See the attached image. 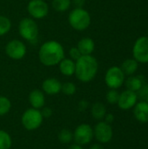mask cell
Wrapping results in <instances>:
<instances>
[{"instance_id": "cell-1", "label": "cell", "mask_w": 148, "mask_h": 149, "mask_svg": "<svg viewBox=\"0 0 148 149\" xmlns=\"http://www.w3.org/2000/svg\"><path fill=\"white\" fill-rule=\"evenodd\" d=\"M64 57V47L55 40L44 42L38 51L39 60L45 66H54L59 64Z\"/></svg>"}, {"instance_id": "cell-2", "label": "cell", "mask_w": 148, "mask_h": 149, "mask_svg": "<svg viewBox=\"0 0 148 149\" xmlns=\"http://www.w3.org/2000/svg\"><path fill=\"white\" fill-rule=\"evenodd\" d=\"M99 69L97 59L92 55H82L75 62V75L77 79L84 83L92 81Z\"/></svg>"}, {"instance_id": "cell-3", "label": "cell", "mask_w": 148, "mask_h": 149, "mask_svg": "<svg viewBox=\"0 0 148 149\" xmlns=\"http://www.w3.org/2000/svg\"><path fill=\"white\" fill-rule=\"evenodd\" d=\"M68 21L74 30L84 31L87 29L91 24V16L86 10L83 8H75L70 12Z\"/></svg>"}, {"instance_id": "cell-4", "label": "cell", "mask_w": 148, "mask_h": 149, "mask_svg": "<svg viewBox=\"0 0 148 149\" xmlns=\"http://www.w3.org/2000/svg\"><path fill=\"white\" fill-rule=\"evenodd\" d=\"M43 116L39 109L28 108L25 110L21 117L23 127L28 131H35L39 128L43 123Z\"/></svg>"}, {"instance_id": "cell-5", "label": "cell", "mask_w": 148, "mask_h": 149, "mask_svg": "<svg viewBox=\"0 0 148 149\" xmlns=\"http://www.w3.org/2000/svg\"><path fill=\"white\" fill-rule=\"evenodd\" d=\"M18 32L24 39L29 42H34L38 36V26L34 19L24 17L19 22Z\"/></svg>"}, {"instance_id": "cell-6", "label": "cell", "mask_w": 148, "mask_h": 149, "mask_svg": "<svg viewBox=\"0 0 148 149\" xmlns=\"http://www.w3.org/2000/svg\"><path fill=\"white\" fill-rule=\"evenodd\" d=\"M93 138V128L89 124H80L73 132V141L80 146L91 143Z\"/></svg>"}, {"instance_id": "cell-7", "label": "cell", "mask_w": 148, "mask_h": 149, "mask_svg": "<svg viewBox=\"0 0 148 149\" xmlns=\"http://www.w3.org/2000/svg\"><path fill=\"white\" fill-rule=\"evenodd\" d=\"M105 81L110 89H118L123 85L125 81V74L120 67L113 66L107 70Z\"/></svg>"}, {"instance_id": "cell-8", "label": "cell", "mask_w": 148, "mask_h": 149, "mask_svg": "<svg viewBox=\"0 0 148 149\" xmlns=\"http://www.w3.org/2000/svg\"><path fill=\"white\" fill-rule=\"evenodd\" d=\"M93 135L94 138L100 144H106L110 142L113 136V131L111 124L100 120L96 124L93 128Z\"/></svg>"}, {"instance_id": "cell-9", "label": "cell", "mask_w": 148, "mask_h": 149, "mask_svg": "<svg viewBox=\"0 0 148 149\" xmlns=\"http://www.w3.org/2000/svg\"><path fill=\"white\" fill-rule=\"evenodd\" d=\"M133 54L138 63H148V37H141L136 40Z\"/></svg>"}, {"instance_id": "cell-10", "label": "cell", "mask_w": 148, "mask_h": 149, "mask_svg": "<svg viewBox=\"0 0 148 149\" xmlns=\"http://www.w3.org/2000/svg\"><path fill=\"white\" fill-rule=\"evenodd\" d=\"M5 53L6 55L15 60H18L23 58L26 54V46L25 45L18 40L13 39L10 40L5 46Z\"/></svg>"}, {"instance_id": "cell-11", "label": "cell", "mask_w": 148, "mask_h": 149, "mask_svg": "<svg viewBox=\"0 0 148 149\" xmlns=\"http://www.w3.org/2000/svg\"><path fill=\"white\" fill-rule=\"evenodd\" d=\"M29 14L36 19H41L47 16L49 6L44 0H31L27 5Z\"/></svg>"}, {"instance_id": "cell-12", "label": "cell", "mask_w": 148, "mask_h": 149, "mask_svg": "<svg viewBox=\"0 0 148 149\" xmlns=\"http://www.w3.org/2000/svg\"><path fill=\"white\" fill-rule=\"evenodd\" d=\"M138 100V97L135 92L126 90L120 93V98L118 100V106L122 110H129L134 107Z\"/></svg>"}, {"instance_id": "cell-13", "label": "cell", "mask_w": 148, "mask_h": 149, "mask_svg": "<svg viewBox=\"0 0 148 149\" xmlns=\"http://www.w3.org/2000/svg\"><path fill=\"white\" fill-rule=\"evenodd\" d=\"M62 83L55 79V78H49L44 80L42 84V90L44 93L48 95H56L61 92Z\"/></svg>"}, {"instance_id": "cell-14", "label": "cell", "mask_w": 148, "mask_h": 149, "mask_svg": "<svg viewBox=\"0 0 148 149\" xmlns=\"http://www.w3.org/2000/svg\"><path fill=\"white\" fill-rule=\"evenodd\" d=\"M29 102L32 108L39 110L43 108L45 104V97L44 92L39 89L32 90L29 94Z\"/></svg>"}, {"instance_id": "cell-15", "label": "cell", "mask_w": 148, "mask_h": 149, "mask_svg": "<svg viewBox=\"0 0 148 149\" xmlns=\"http://www.w3.org/2000/svg\"><path fill=\"white\" fill-rule=\"evenodd\" d=\"M135 119L140 123L148 122V103L147 101H140L136 103L133 109Z\"/></svg>"}, {"instance_id": "cell-16", "label": "cell", "mask_w": 148, "mask_h": 149, "mask_svg": "<svg viewBox=\"0 0 148 149\" xmlns=\"http://www.w3.org/2000/svg\"><path fill=\"white\" fill-rule=\"evenodd\" d=\"M77 48L82 55H92L95 48V44L92 38H84L79 41Z\"/></svg>"}, {"instance_id": "cell-17", "label": "cell", "mask_w": 148, "mask_h": 149, "mask_svg": "<svg viewBox=\"0 0 148 149\" xmlns=\"http://www.w3.org/2000/svg\"><path fill=\"white\" fill-rule=\"evenodd\" d=\"M59 65V71L65 76H72L75 73V62L71 58H63Z\"/></svg>"}, {"instance_id": "cell-18", "label": "cell", "mask_w": 148, "mask_h": 149, "mask_svg": "<svg viewBox=\"0 0 148 149\" xmlns=\"http://www.w3.org/2000/svg\"><path fill=\"white\" fill-rule=\"evenodd\" d=\"M91 113L93 119L97 120H102L106 114V107L103 103L96 102L92 105L91 109Z\"/></svg>"}, {"instance_id": "cell-19", "label": "cell", "mask_w": 148, "mask_h": 149, "mask_svg": "<svg viewBox=\"0 0 148 149\" xmlns=\"http://www.w3.org/2000/svg\"><path fill=\"white\" fill-rule=\"evenodd\" d=\"M144 79L142 76H132L129 77L126 81V86L127 90L133 91V92H137L144 84Z\"/></svg>"}, {"instance_id": "cell-20", "label": "cell", "mask_w": 148, "mask_h": 149, "mask_svg": "<svg viewBox=\"0 0 148 149\" xmlns=\"http://www.w3.org/2000/svg\"><path fill=\"white\" fill-rule=\"evenodd\" d=\"M120 68L125 75H133L138 69V62L135 59H126L123 62Z\"/></svg>"}, {"instance_id": "cell-21", "label": "cell", "mask_w": 148, "mask_h": 149, "mask_svg": "<svg viewBox=\"0 0 148 149\" xmlns=\"http://www.w3.org/2000/svg\"><path fill=\"white\" fill-rule=\"evenodd\" d=\"M12 146V139L6 131L0 129V149H10Z\"/></svg>"}, {"instance_id": "cell-22", "label": "cell", "mask_w": 148, "mask_h": 149, "mask_svg": "<svg viewBox=\"0 0 148 149\" xmlns=\"http://www.w3.org/2000/svg\"><path fill=\"white\" fill-rule=\"evenodd\" d=\"M71 0H52V7L55 10L63 12L67 10L71 6Z\"/></svg>"}, {"instance_id": "cell-23", "label": "cell", "mask_w": 148, "mask_h": 149, "mask_svg": "<svg viewBox=\"0 0 148 149\" xmlns=\"http://www.w3.org/2000/svg\"><path fill=\"white\" fill-rule=\"evenodd\" d=\"M58 141L63 144H68L73 140V133L67 128H63L58 134Z\"/></svg>"}, {"instance_id": "cell-24", "label": "cell", "mask_w": 148, "mask_h": 149, "mask_svg": "<svg viewBox=\"0 0 148 149\" xmlns=\"http://www.w3.org/2000/svg\"><path fill=\"white\" fill-rule=\"evenodd\" d=\"M11 108V103L10 100L5 97L0 95V117L7 114Z\"/></svg>"}, {"instance_id": "cell-25", "label": "cell", "mask_w": 148, "mask_h": 149, "mask_svg": "<svg viewBox=\"0 0 148 149\" xmlns=\"http://www.w3.org/2000/svg\"><path fill=\"white\" fill-rule=\"evenodd\" d=\"M11 28L10 20L4 16H0V36H3L10 31Z\"/></svg>"}, {"instance_id": "cell-26", "label": "cell", "mask_w": 148, "mask_h": 149, "mask_svg": "<svg viewBox=\"0 0 148 149\" xmlns=\"http://www.w3.org/2000/svg\"><path fill=\"white\" fill-rule=\"evenodd\" d=\"M77 91V87L75 86L74 83L72 82H65L64 84H62V88H61V92L67 95V96H71L73 95Z\"/></svg>"}, {"instance_id": "cell-27", "label": "cell", "mask_w": 148, "mask_h": 149, "mask_svg": "<svg viewBox=\"0 0 148 149\" xmlns=\"http://www.w3.org/2000/svg\"><path fill=\"white\" fill-rule=\"evenodd\" d=\"M106 98V100L109 104L114 105V104L118 103V100L120 98V93L117 91V89H111L110 91L107 92Z\"/></svg>"}, {"instance_id": "cell-28", "label": "cell", "mask_w": 148, "mask_h": 149, "mask_svg": "<svg viewBox=\"0 0 148 149\" xmlns=\"http://www.w3.org/2000/svg\"><path fill=\"white\" fill-rule=\"evenodd\" d=\"M138 99H140L141 101H146L148 97V84L144 83L142 86L136 92Z\"/></svg>"}, {"instance_id": "cell-29", "label": "cell", "mask_w": 148, "mask_h": 149, "mask_svg": "<svg viewBox=\"0 0 148 149\" xmlns=\"http://www.w3.org/2000/svg\"><path fill=\"white\" fill-rule=\"evenodd\" d=\"M69 55H70V57L72 58V60H77L82 56V54L80 53V52L79 51V49L77 47L71 48L70 51H69Z\"/></svg>"}, {"instance_id": "cell-30", "label": "cell", "mask_w": 148, "mask_h": 149, "mask_svg": "<svg viewBox=\"0 0 148 149\" xmlns=\"http://www.w3.org/2000/svg\"><path fill=\"white\" fill-rule=\"evenodd\" d=\"M41 114L43 116V118H50L52 115V110L50 107H44L43 108L40 109Z\"/></svg>"}, {"instance_id": "cell-31", "label": "cell", "mask_w": 148, "mask_h": 149, "mask_svg": "<svg viewBox=\"0 0 148 149\" xmlns=\"http://www.w3.org/2000/svg\"><path fill=\"white\" fill-rule=\"evenodd\" d=\"M88 107H89V103H88L87 100H80V101L79 102V104H78V109H79L80 112L85 111V110L88 108Z\"/></svg>"}, {"instance_id": "cell-32", "label": "cell", "mask_w": 148, "mask_h": 149, "mask_svg": "<svg viewBox=\"0 0 148 149\" xmlns=\"http://www.w3.org/2000/svg\"><path fill=\"white\" fill-rule=\"evenodd\" d=\"M104 119H105L104 121H106L108 124H112L114 120V115L113 113H106Z\"/></svg>"}, {"instance_id": "cell-33", "label": "cell", "mask_w": 148, "mask_h": 149, "mask_svg": "<svg viewBox=\"0 0 148 149\" xmlns=\"http://www.w3.org/2000/svg\"><path fill=\"white\" fill-rule=\"evenodd\" d=\"M85 3V0H72V3L76 8H82Z\"/></svg>"}, {"instance_id": "cell-34", "label": "cell", "mask_w": 148, "mask_h": 149, "mask_svg": "<svg viewBox=\"0 0 148 149\" xmlns=\"http://www.w3.org/2000/svg\"><path fill=\"white\" fill-rule=\"evenodd\" d=\"M90 149H104V148L100 143H95L90 147Z\"/></svg>"}, {"instance_id": "cell-35", "label": "cell", "mask_w": 148, "mask_h": 149, "mask_svg": "<svg viewBox=\"0 0 148 149\" xmlns=\"http://www.w3.org/2000/svg\"><path fill=\"white\" fill-rule=\"evenodd\" d=\"M68 149H84L83 148V147L82 146H80V145H79V144H77V143H74V144H72Z\"/></svg>"}, {"instance_id": "cell-36", "label": "cell", "mask_w": 148, "mask_h": 149, "mask_svg": "<svg viewBox=\"0 0 148 149\" xmlns=\"http://www.w3.org/2000/svg\"><path fill=\"white\" fill-rule=\"evenodd\" d=\"M146 101H147V102L148 103V97H147V100H146Z\"/></svg>"}, {"instance_id": "cell-37", "label": "cell", "mask_w": 148, "mask_h": 149, "mask_svg": "<svg viewBox=\"0 0 148 149\" xmlns=\"http://www.w3.org/2000/svg\"><path fill=\"white\" fill-rule=\"evenodd\" d=\"M147 33H148V31H147Z\"/></svg>"}]
</instances>
